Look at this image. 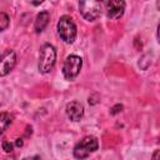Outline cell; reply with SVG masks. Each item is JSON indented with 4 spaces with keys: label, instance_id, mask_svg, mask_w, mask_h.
Listing matches in <instances>:
<instances>
[{
    "label": "cell",
    "instance_id": "1",
    "mask_svg": "<svg viewBox=\"0 0 160 160\" xmlns=\"http://www.w3.org/2000/svg\"><path fill=\"white\" fill-rule=\"evenodd\" d=\"M56 61V50L51 44H44L40 49L39 55V71L46 74L52 70Z\"/></svg>",
    "mask_w": 160,
    "mask_h": 160
},
{
    "label": "cell",
    "instance_id": "2",
    "mask_svg": "<svg viewBox=\"0 0 160 160\" xmlns=\"http://www.w3.org/2000/svg\"><path fill=\"white\" fill-rule=\"evenodd\" d=\"M58 32L65 42H68V44L74 42V40L76 38V25H75V22L72 21V19L70 16L64 15L59 19V21H58Z\"/></svg>",
    "mask_w": 160,
    "mask_h": 160
},
{
    "label": "cell",
    "instance_id": "3",
    "mask_svg": "<svg viewBox=\"0 0 160 160\" xmlns=\"http://www.w3.org/2000/svg\"><path fill=\"white\" fill-rule=\"evenodd\" d=\"M98 146H99V142L95 136H85L74 148V156L79 160H82V159L88 158L91 152L96 151Z\"/></svg>",
    "mask_w": 160,
    "mask_h": 160
},
{
    "label": "cell",
    "instance_id": "4",
    "mask_svg": "<svg viewBox=\"0 0 160 160\" xmlns=\"http://www.w3.org/2000/svg\"><path fill=\"white\" fill-rule=\"evenodd\" d=\"M81 15L88 21H95L101 14V4L96 0H84L79 2Z\"/></svg>",
    "mask_w": 160,
    "mask_h": 160
},
{
    "label": "cell",
    "instance_id": "5",
    "mask_svg": "<svg viewBox=\"0 0 160 160\" xmlns=\"http://www.w3.org/2000/svg\"><path fill=\"white\" fill-rule=\"evenodd\" d=\"M82 66V59L78 55H69L62 66V74L68 80L75 79Z\"/></svg>",
    "mask_w": 160,
    "mask_h": 160
},
{
    "label": "cell",
    "instance_id": "6",
    "mask_svg": "<svg viewBox=\"0 0 160 160\" xmlns=\"http://www.w3.org/2000/svg\"><path fill=\"white\" fill-rule=\"evenodd\" d=\"M16 62V55L14 50H8L2 54L1 56V61H0V75L5 76L6 74H9L12 68L15 66Z\"/></svg>",
    "mask_w": 160,
    "mask_h": 160
},
{
    "label": "cell",
    "instance_id": "7",
    "mask_svg": "<svg viewBox=\"0 0 160 160\" xmlns=\"http://www.w3.org/2000/svg\"><path fill=\"white\" fill-rule=\"evenodd\" d=\"M108 16L110 19H119L122 16L125 10V1L122 0H110L105 2Z\"/></svg>",
    "mask_w": 160,
    "mask_h": 160
},
{
    "label": "cell",
    "instance_id": "8",
    "mask_svg": "<svg viewBox=\"0 0 160 160\" xmlns=\"http://www.w3.org/2000/svg\"><path fill=\"white\" fill-rule=\"evenodd\" d=\"M66 115L72 121H79L84 116V106L79 101H71L66 105Z\"/></svg>",
    "mask_w": 160,
    "mask_h": 160
},
{
    "label": "cell",
    "instance_id": "9",
    "mask_svg": "<svg viewBox=\"0 0 160 160\" xmlns=\"http://www.w3.org/2000/svg\"><path fill=\"white\" fill-rule=\"evenodd\" d=\"M50 20V14L48 11H41L38 14L36 19H35V24H34V29L36 32H41L49 24Z\"/></svg>",
    "mask_w": 160,
    "mask_h": 160
},
{
    "label": "cell",
    "instance_id": "10",
    "mask_svg": "<svg viewBox=\"0 0 160 160\" xmlns=\"http://www.w3.org/2000/svg\"><path fill=\"white\" fill-rule=\"evenodd\" d=\"M11 116L10 114L8 112H1V116H0V124H1V132H4L6 130V128L11 124Z\"/></svg>",
    "mask_w": 160,
    "mask_h": 160
},
{
    "label": "cell",
    "instance_id": "11",
    "mask_svg": "<svg viewBox=\"0 0 160 160\" xmlns=\"http://www.w3.org/2000/svg\"><path fill=\"white\" fill-rule=\"evenodd\" d=\"M9 22H10L9 16H8L5 12H0V30H1V31H4V30L8 28Z\"/></svg>",
    "mask_w": 160,
    "mask_h": 160
},
{
    "label": "cell",
    "instance_id": "12",
    "mask_svg": "<svg viewBox=\"0 0 160 160\" xmlns=\"http://www.w3.org/2000/svg\"><path fill=\"white\" fill-rule=\"evenodd\" d=\"M1 146H2V150L5 152H11V150H12V144L10 141H8V140H2Z\"/></svg>",
    "mask_w": 160,
    "mask_h": 160
},
{
    "label": "cell",
    "instance_id": "13",
    "mask_svg": "<svg viewBox=\"0 0 160 160\" xmlns=\"http://www.w3.org/2000/svg\"><path fill=\"white\" fill-rule=\"evenodd\" d=\"M151 160H160V150H155L152 156H151Z\"/></svg>",
    "mask_w": 160,
    "mask_h": 160
},
{
    "label": "cell",
    "instance_id": "14",
    "mask_svg": "<svg viewBox=\"0 0 160 160\" xmlns=\"http://www.w3.org/2000/svg\"><path fill=\"white\" fill-rule=\"evenodd\" d=\"M22 160H41L40 156H30V158H24Z\"/></svg>",
    "mask_w": 160,
    "mask_h": 160
},
{
    "label": "cell",
    "instance_id": "15",
    "mask_svg": "<svg viewBox=\"0 0 160 160\" xmlns=\"http://www.w3.org/2000/svg\"><path fill=\"white\" fill-rule=\"evenodd\" d=\"M156 36H158V41L160 42V21H159V25H158V34H156Z\"/></svg>",
    "mask_w": 160,
    "mask_h": 160
},
{
    "label": "cell",
    "instance_id": "16",
    "mask_svg": "<svg viewBox=\"0 0 160 160\" xmlns=\"http://www.w3.org/2000/svg\"><path fill=\"white\" fill-rule=\"evenodd\" d=\"M16 146H22V140L21 139H16Z\"/></svg>",
    "mask_w": 160,
    "mask_h": 160
}]
</instances>
